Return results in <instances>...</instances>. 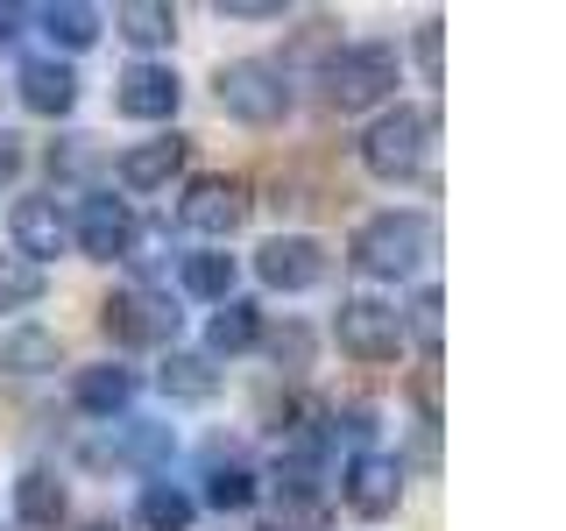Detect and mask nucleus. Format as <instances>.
Here are the masks:
<instances>
[{
    "label": "nucleus",
    "instance_id": "f257e3e1",
    "mask_svg": "<svg viewBox=\"0 0 566 531\" xmlns=\"http://www.w3.org/2000/svg\"><path fill=\"white\" fill-rule=\"evenodd\" d=\"M432 256H439V220H432V212H411V206L368 212V220L354 227V241H347V262L361 277H376V283L418 277Z\"/></svg>",
    "mask_w": 566,
    "mask_h": 531
},
{
    "label": "nucleus",
    "instance_id": "f03ea898",
    "mask_svg": "<svg viewBox=\"0 0 566 531\" xmlns=\"http://www.w3.org/2000/svg\"><path fill=\"white\" fill-rule=\"evenodd\" d=\"M397 79H403V50L397 43H347V50H333L326 71H318V100L333 106V114H368V106H382L389 93H397Z\"/></svg>",
    "mask_w": 566,
    "mask_h": 531
},
{
    "label": "nucleus",
    "instance_id": "7ed1b4c3",
    "mask_svg": "<svg viewBox=\"0 0 566 531\" xmlns=\"http://www.w3.org/2000/svg\"><path fill=\"white\" fill-rule=\"evenodd\" d=\"M439 142V114L432 106H382L376 121L361 128V170L382 177V185H403V177L424 170V156H432Z\"/></svg>",
    "mask_w": 566,
    "mask_h": 531
},
{
    "label": "nucleus",
    "instance_id": "20e7f679",
    "mask_svg": "<svg viewBox=\"0 0 566 531\" xmlns=\"http://www.w3.org/2000/svg\"><path fill=\"white\" fill-rule=\"evenodd\" d=\"M212 100H220V114L248 121V128H276L297 93H291V71L276 58H227L212 71Z\"/></svg>",
    "mask_w": 566,
    "mask_h": 531
},
{
    "label": "nucleus",
    "instance_id": "39448f33",
    "mask_svg": "<svg viewBox=\"0 0 566 531\" xmlns=\"http://www.w3.org/2000/svg\"><path fill=\"white\" fill-rule=\"evenodd\" d=\"M177 326H185V312L170 305L164 291H114L99 305V333L114 347H177Z\"/></svg>",
    "mask_w": 566,
    "mask_h": 531
},
{
    "label": "nucleus",
    "instance_id": "423d86ee",
    "mask_svg": "<svg viewBox=\"0 0 566 531\" xmlns=\"http://www.w3.org/2000/svg\"><path fill=\"white\" fill-rule=\"evenodd\" d=\"M248 185L241 177H227V170H206V177H191L185 191H177V227H191V235H206L212 248H220L227 235H241V220H248Z\"/></svg>",
    "mask_w": 566,
    "mask_h": 531
},
{
    "label": "nucleus",
    "instance_id": "0eeeda50",
    "mask_svg": "<svg viewBox=\"0 0 566 531\" xmlns=\"http://www.w3.org/2000/svg\"><path fill=\"white\" fill-rule=\"evenodd\" d=\"M333 341H340V354H354V362H397L403 354V312L382 305V298H340Z\"/></svg>",
    "mask_w": 566,
    "mask_h": 531
},
{
    "label": "nucleus",
    "instance_id": "6e6552de",
    "mask_svg": "<svg viewBox=\"0 0 566 531\" xmlns=\"http://www.w3.org/2000/svg\"><path fill=\"white\" fill-rule=\"evenodd\" d=\"M170 454H177V433L156 418H106V439L85 447L93 468H135V475H156Z\"/></svg>",
    "mask_w": 566,
    "mask_h": 531
},
{
    "label": "nucleus",
    "instance_id": "1a4fd4ad",
    "mask_svg": "<svg viewBox=\"0 0 566 531\" xmlns=\"http://www.w3.org/2000/svg\"><path fill=\"white\" fill-rule=\"evenodd\" d=\"M340 503L354 510L361 524H382V518H397V503H403V460L397 454H354L347 468H340Z\"/></svg>",
    "mask_w": 566,
    "mask_h": 531
},
{
    "label": "nucleus",
    "instance_id": "9d476101",
    "mask_svg": "<svg viewBox=\"0 0 566 531\" xmlns=\"http://www.w3.org/2000/svg\"><path fill=\"white\" fill-rule=\"evenodd\" d=\"M177 106H185V79L156 58H142L114 79V114L120 121H177Z\"/></svg>",
    "mask_w": 566,
    "mask_h": 531
},
{
    "label": "nucleus",
    "instance_id": "9b49d317",
    "mask_svg": "<svg viewBox=\"0 0 566 531\" xmlns=\"http://www.w3.org/2000/svg\"><path fill=\"white\" fill-rule=\"evenodd\" d=\"M255 277L270 283V291H283V298L312 291V283H326V241H312V235H270V241L255 248Z\"/></svg>",
    "mask_w": 566,
    "mask_h": 531
},
{
    "label": "nucleus",
    "instance_id": "f8f14e48",
    "mask_svg": "<svg viewBox=\"0 0 566 531\" xmlns=\"http://www.w3.org/2000/svg\"><path fill=\"white\" fill-rule=\"evenodd\" d=\"M128 235H135L128 199H114V191H85V199H78V220H71V241H78V256L120 262V256H128Z\"/></svg>",
    "mask_w": 566,
    "mask_h": 531
},
{
    "label": "nucleus",
    "instance_id": "ddd939ff",
    "mask_svg": "<svg viewBox=\"0 0 566 531\" xmlns=\"http://www.w3.org/2000/svg\"><path fill=\"white\" fill-rule=\"evenodd\" d=\"M8 235H14V256L43 270L50 256H64V248H71V212H64L57 199H14Z\"/></svg>",
    "mask_w": 566,
    "mask_h": 531
},
{
    "label": "nucleus",
    "instance_id": "4468645a",
    "mask_svg": "<svg viewBox=\"0 0 566 531\" xmlns=\"http://www.w3.org/2000/svg\"><path fill=\"white\" fill-rule=\"evenodd\" d=\"M191 164V135H149V142H135V149H120V191H164L177 170Z\"/></svg>",
    "mask_w": 566,
    "mask_h": 531
},
{
    "label": "nucleus",
    "instance_id": "2eb2a0df",
    "mask_svg": "<svg viewBox=\"0 0 566 531\" xmlns=\"http://www.w3.org/2000/svg\"><path fill=\"white\" fill-rule=\"evenodd\" d=\"M14 100H22L29 114H43V121H64L71 106H78V71L57 64V58H29L14 71Z\"/></svg>",
    "mask_w": 566,
    "mask_h": 531
},
{
    "label": "nucleus",
    "instance_id": "dca6fc26",
    "mask_svg": "<svg viewBox=\"0 0 566 531\" xmlns=\"http://www.w3.org/2000/svg\"><path fill=\"white\" fill-rule=\"evenodd\" d=\"M135 389H142L135 368H120V362H93V368H78V376H71V404H78L85 418H128Z\"/></svg>",
    "mask_w": 566,
    "mask_h": 531
},
{
    "label": "nucleus",
    "instance_id": "f3484780",
    "mask_svg": "<svg viewBox=\"0 0 566 531\" xmlns=\"http://www.w3.org/2000/svg\"><path fill=\"white\" fill-rule=\"evenodd\" d=\"M248 347H262V312L248 305V298H227L220 312L206 319V362L220 368V362H234V354H248Z\"/></svg>",
    "mask_w": 566,
    "mask_h": 531
},
{
    "label": "nucleus",
    "instance_id": "a211bd4d",
    "mask_svg": "<svg viewBox=\"0 0 566 531\" xmlns=\"http://www.w3.org/2000/svg\"><path fill=\"white\" fill-rule=\"evenodd\" d=\"M156 389H164L170 404H212V397H220V368H212L206 354H191V347H164Z\"/></svg>",
    "mask_w": 566,
    "mask_h": 531
},
{
    "label": "nucleus",
    "instance_id": "6ab92c4d",
    "mask_svg": "<svg viewBox=\"0 0 566 531\" xmlns=\"http://www.w3.org/2000/svg\"><path fill=\"white\" fill-rule=\"evenodd\" d=\"M114 35L128 50H142V58H149V50H170L177 43V8L170 0H128V8H114Z\"/></svg>",
    "mask_w": 566,
    "mask_h": 531
},
{
    "label": "nucleus",
    "instance_id": "aec40b11",
    "mask_svg": "<svg viewBox=\"0 0 566 531\" xmlns=\"http://www.w3.org/2000/svg\"><path fill=\"white\" fill-rule=\"evenodd\" d=\"M14 518H22L29 531H57L71 518V489L50 468H29L22 482H14Z\"/></svg>",
    "mask_w": 566,
    "mask_h": 531
},
{
    "label": "nucleus",
    "instance_id": "412c9836",
    "mask_svg": "<svg viewBox=\"0 0 566 531\" xmlns=\"http://www.w3.org/2000/svg\"><path fill=\"white\" fill-rule=\"evenodd\" d=\"M64 362V341L50 326H35V319H22V326L0 341V368L8 376H43V368H57Z\"/></svg>",
    "mask_w": 566,
    "mask_h": 531
},
{
    "label": "nucleus",
    "instance_id": "4be33fe9",
    "mask_svg": "<svg viewBox=\"0 0 566 531\" xmlns=\"http://www.w3.org/2000/svg\"><path fill=\"white\" fill-rule=\"evenodd\" d=\"M177 277H185V291H191V298H206V305H227V298H234L241 262L227 256V248H191V256L177 262Z\"/></svg>",
    "mask_w": 566,
    "mask_h": 531
},
{
    "label": "nucleus",
    "instance_id": "5701e85b",
    "mask_svg": "<svg viewBox=\"0 0 566 531\" xmlns=\"http://www.w3.org/2000/svg\"><path fill=\"white\" fill-rule=\"evenodd\" d=\"M255 496H262V482H255V468H248V460H220V454L206 460V503L220 510V518L255 510Z\"/></svg>",
    "mask_w": 566,
    "mask_h": 531
},
{
    "label": "nucleus",
    "instance_id": "b1692460",
    "mask_svg": "<svg viewBox=\"0 0 566 531\" xmlns=\"http://www.w3.org/2000/svg\"><path fill=\"white\" fill-rule=\"evenodd\" d=\"M35 22L57 50H93L99 43V8H85V0H50V8H35Z\"/></svg>",
    "mask_w": 566,
    "mask_h": 531
},
{
    "label": "nucleus",
    "instance_id": "393cba45",
    "mask_svg": "<svg viewBox=\"0 0 566 531\" xmlns=\"http://www.w3.org/2000/svg\"><path fill=\"white\" fill-rule=\"evenodd\" d=\"M135 518L142 531H191V518H199V503H191L177 482H142L135 496Z\"/></svg>",
    "mask_w": 566,
    "mask_h": 531
},
{
    "label": "nucleus",
    "instance_id": "a878e982",
    "mask_svg": "<svg viewBox=\"0 0 566 531\" xmlns=\"http://www.w3.org/2000/svg\"><path fill=\"white\" fill-rule=\"evenodd\" d=\"M262 347H270V362L283 368V376H305V368H312V326H305V319H283V326L270 333V326H262Z\"/></svg>",
    "mask_w": 566,
    "mask_h": 531
},
{
    "label": "nucleus",
    "instance_id": "bb28decb",
    "mask_svg": "<svg viewBox=\"0 0 566 531\" xmlns=\"http://www.w3.org/2000/svg\"><path fill=\"white\" fill-rule=\"evenodd\" d=\"M43 291H50V277L8 248V256H0V312H22V305H35Z\"/></svg>",
    "mask_w": 566,
    "mask_h": 531
},
{
    "label": "nucleus",
    "instance_id": "cd10ccee",
    "mask_svg": "<svg viewBox=\"0 0 566 531\" xmlns=\"http://www.w3.org/2000/svg\"><path fill=\"white\" fill-rule=\"evenodd\" d=\"M439 312H447V305H439V291H432V283H424V291L411 298V312H403V341L418 333L424 362H439Z\"/></svg>",
    "mask_w": 566,
    "mask_h": 531
},
{
    "label": "nucleus",
    "instance_id": "c85d7f7f",
    "mask_svg": "<svg viewBox=\"0 0 566 531\" xmlns=\"http://www.w3.org/2000/svg\"><path fill=\"white\" fill-rule=\"evenodd\" d=\"M93 164H99V149L85 135H71V142H57V149H50V177H57V185H85V177H93Z\"/></svg>",
    "mask_w": 566,
    "mask_h": 531
},
{
    "label": "nucleus",
    "instance_id": "c756f323",
    "mask_svg": "<svg viewBox=\"0 0 566 531\" xmlns=\"http://www.w3.org/2000/svg\"><path fill=\"white\" fill-rule=\"evenodd\" d=\"M439 35H447V22H439V14H424L418 22V71H424V85H439Z\"/></svg>",
    "mask_w": 566,
    "mask_h": 531
},
{
    "label": "nucleus",
    "instance_id": "7c9ffc66",
    "mask_svg": "<svg viewBox=\"0 0 566 531\" xmlns=\"http://www.w3.org/2000/svg\"><path fill=\"white\" fill-rule=\"evenodd\" d=\"M220 22H283V0H220Z\"/></svg>",
    "mask_w": 566,
    "mask_h": 531
},
{
    "label": "nucleus",
    "instance_id": "2f4dec72",
    "mask_svg": "<svg viewBox=\"0 0 566 531\" xmlns=\"http://www.w3.org/2000/svg\"><path fill=\"white\" fill-rule=\"evenodd\" d=\"M22 164H29L22 135H14V128H0V185H14V177H22Z\"/></svg>",
    "mask_w": 566,
    "mask_h": 531
},
{
    "label": "nucleus",
    "instance_id": "473e14b6",
    "mask_svg": "<svg viewBox=\"0 0 566 531\" xmlns=\"http://www.w3.org/2000/svg\"><path fill=\"white\" fill-rule=\"evenodd\" d=\"M411 397H418V412H424V433H432V425H439V376H432V368H418Z\"/></svg>",
    "mask_w": 566,
    "mask_h": 531
},
{
    "label": "nucleus",
    "instance_id": "72a5a7b5",
    "mask_svg": "<svg viewBox=\"0 0 566 531\" xmlns=\"http://www.w3.org/2000/svg\"><path fill=\"white\" fill-rule=\"evenodd\" d=\"M22 22H29V8H14V0H0V43H14V35H22Z\"/></svg>",
    "mask_w": 566,
    "mask_h": 531
},
{
    "label": "nucleus",
    "instance_id": "f704fd0d",
    "mask_svg": "<svg viewBox=\"0 0 566 531\" xmlns=\"http://www.w3.org/2000/svg\"><path fill=\"white\" fill-rule=\"evenodd\" d=\"M78 531H120V524L114 518H93V524H78Z\"/></svg>",
    "mask_w": 566,
    "mask_h": 531
}]
</instances>
